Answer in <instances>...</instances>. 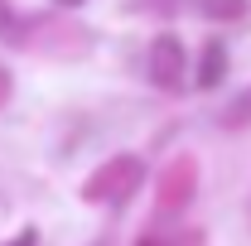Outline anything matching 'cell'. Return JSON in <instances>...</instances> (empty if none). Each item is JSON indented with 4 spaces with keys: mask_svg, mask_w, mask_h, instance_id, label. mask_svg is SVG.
I'll list each match as a JSON object with an SVG mask.
<instances>
[{
    "mask_svg": "<svg viewBox=\"0 0 251 246\" xmlns=\"http://www.w3.org/2000/svg\"><path fill=\"white\" fill-rule=\"evenodd\" d=\"M222 77V44H208V53H203V73H198V82L203 87H213Z\"/></svg>",
    "mask_w": 251,
    "mask_h": 246,
    "instance_id": "7a4b0ae2",
    "label": "cell"
},
{
    "mask_svg": "<svg viewBox=\"0 0 251 246\" xmlns=\"http://www.w3.org/2000/svg\"><path fill=\"white\" fill-rule=\"evenodd\" d=\"M208 5V15H242L247 10V0H203Z\"/></svg>",
    "mask_w": 251,
    "mask_h": 246,
    "instance_id": "3957f363",
    "label": "cell"
},
{
    "mask_svg": "<svg viewBox=\"0 0 251 246\" xmlns=\"http://www.w3.org/2000/svg\"><path fill=\"white\" fill-rule=\"evenodd\" d=\"M150 77H155L159 87H179L184 82V49H179V39H155V49H150Z\"/></svg>",
    "mask_w": 251,
    "mask_h": 246,
    "instance_id": "6da1fadb",
    "label": "cell"
},
{
    "mask_svg": "<svg viewBox=\"0 0 251 246\" xmlns=\"http://www.w3.org/2000/svg\"><path fill=\"white\" fill-rule=\"evenodd\" d=\"M15 246H34V232H25V237H20V242H15Z\"/></svg>",
    "mask_w": 251,
    "mask_h": 246,
    "instance_id": "277c9868",
    "label": "cell"
},
{
    "mask_svg": "<svg viewBox=\"0 0 251 246\" xmlns=\"http://www.w3.org/2000/svg\"><path fill=\"white\" fill-rule=\"evenodd\" d=\"M63 5H77V0H63Z\"/></svg>",
    "mask_w": 251,
    "mask_h": 246,
    "instance_id": "5b68a950",
    "label": "cell"
},
{
    "mask_svg": "<svg viewBox=\"0 0 251 246\" xmlns=\"http://www.w3.org/2000/svg\"><path fill=\"white\" fill-rule=\"evenodd\" d=\"M140 246H155V242H140Z\"/></svg>",
    "mask_w": 251,
    "mask_h": 246,
    "instance_id": "8992f818",
    "label": "cell"
}]
</instances>
